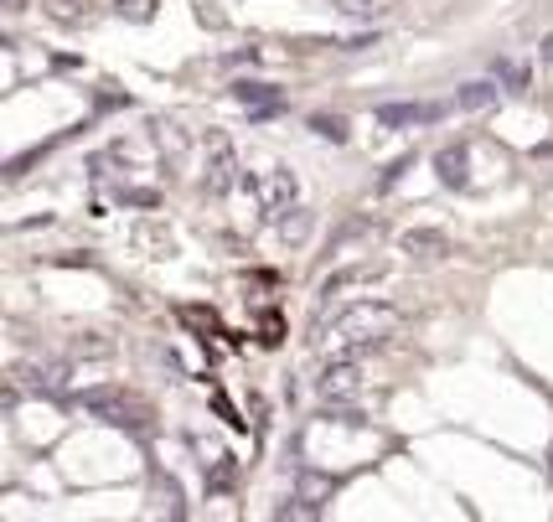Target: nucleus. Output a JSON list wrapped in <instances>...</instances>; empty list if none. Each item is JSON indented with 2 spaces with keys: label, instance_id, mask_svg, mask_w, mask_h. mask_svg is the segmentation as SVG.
<instances>
[{
  "label": "nucleus",
  "instance_id": "6e6552de",
  "mask_svg": "<svg viewBox=\"0 0 553 522\" xmlns=\"http://www.w3.org/2000/svg\"><path fill=\"white\" fill-rule=\"evenodd\" d=\"M68 378H73L68 362H26L21 367V383L37 393H68Z\"/></svg>",
  "mask_w": 553,
  "mask_h": 522
},
{
  "label": "nucleus",
  "instance_id": "9b49d317",
  "mask_svg": "<svg viewBox=\"0 0 553 522\" xmlns=\"http://www.w3.org/2000/svg\"><path fill=\"white\" fill-rule=\"evenodd\" d=\"M42 16L63 21V26H83L88 16H94V0H37Z\"/></svg>",
  "mask_w": 553,
  "mask_h": 522
},
{
  "label": "nucleus",
  "instance_id": "0eeeda50",
  "mask_svg": "<svg viewBox=\"0 0 553 522\" xmlns=\"http://www.w3.org/2000/svg\"><path fill=\"white\" fill-rule=\"evenodd\" d=\"M373 280H383V264H352V269H336V274H326L321 280V305H331V295H347V290H357V285H373Z\"/></svg>",
  "mask_w": 553,
  "mask_h": 522
},
{
  "label": "nucleus",
  "instance_id": "423d86ee",
  "mask_svg": "<svg viewBox=\"0 0 553 522\" xmlns=\"http://www.w3.org/2000/svg\"><path fill=\"white\" fill-rule=\"evenodd\" d=\"M83 409H94V414H99V419H109V424L145 429V414L130 404V398H119V393H83Z\"/></svg>",
  "mask_w": 553,
  "mask_h": 522
},
{
  "label": "nucleus",
  "instance_id": "f8f14e48",
  "mask_svg": "<svg viewBox=\"0 0 553 522\" xmlns=\"http://www.w3.org/2000/svg\"><path fill=\"white\" fill-rule=\"evenodd\" d=\"M440 181L445 187H466V150H440Z\"/></svg>",
  "mask_w": 553,
  "mask_h": 522
},
{
  "label": "nucleus",
  "instance_id": "dca6fc26",
  "mask_svg": "<svg viewBox=\"0 0 553 522\" xmlns=\"http://www.w3.org/2000/svg\"><path fill=\"white\" fill-rule=\"evenodd\" d=\"M114 11L130 16V21H150L156 16V0H114Z\"/></svg>",
  "mask_w": 553,
  "mask_h": 522
},
{
  "label": "nucleus",
  "instance_id": "4468645a",
  "mask_svg": "<svg viewBox=\"0 0 553 522\" xmlns=\"http://www.w3.org/2000/svg\"><path fill=\"white\" fill-rule=\"evenodd\" d=\"M455 104L460 109H486V104H497V88H491V83H466L455 94Z\"/></svg>",
  "mask_w": 553,
  "mask_h": 522
},
{
  "label": "nucleus",
  "instance_id": "f257e3e1",
  "mask_svg": "<svg viewBox=\"0 0 553 522\" xmlns=\"http://www.w3.org/2000/svg\"><path fill=\"white\" fill-rule=\"evenodd\" d=\"M404 326V311L388 300H357L347 305V311H336V316H316L311 326V342L326 352V362H362L373 347H383L388 336Z\"/></svg>",
  "mask_w": 553,
  "mask_h": 522
},
{
  "label": "nucleus",
  "instance_id": "9d476101",
  "mask_svg": "<svg viewBox=\"0 0 553 522\" xmlns=\"http://www.w3.org/2000/svg\"><path fill=\"white\" fill-rule=\"evenodd\" d=\"M404 254H414V259H445L450 254V238L445 233H429V228L404 233Z\"/></svg>",
  "mask_w": 553,
  "mask_h": 522
},
{
  "label": "nucleus",
  "instance_id": "20e7f679",
  "mask_svg": "<svg viewBox=\"0 0 553 522\" xmlns=\"http://www.w3.org/2000/svg\"><path fill=\"white\" fill-rule=\"evenodd\" d=\"M367 378L357 362H326V373L316 378V393L326 398V404H352V398H362Z\"/></svg>",
  "mask_w": 553,
  "mask_h": 522
},
{
  "label": "nucleus",
  "instance_id": "1a4fd4ad",
  "mask_svg": "<svg viewBox=\"0 0 553 522\" xmlns=\"http://www.w3.org/2000/svg\"><path fill=\"white\" fill-rule=\"evenodd\" d=\"M156 145H161V156H166V171H176L181 161H187V150H192V140H187V130L176 125V119H156Z\"/></svg>",
  "mask_w": 553,
  "mask_h": 522
},
{
  "label": "nucleus",
  "instance_id": "7ed1b4c3",
  "mask_svg": "<svg viewBox=\"0 0 553 522\" xmlns=\"http://www.w3.org/2000/svg\"><path fill=\"white\" fill-rule=\"evenodd\" d=\"M254 192H259V202H264V212L269 218H285V212H295V171H285V166H269L264 176H254Z\"/></svg>",
  "mask_w": 553,
  "mask_h": 522
},
{
  "label": "nucleus",
  "instance_id": "f3484780",
  "mask_svg": "<svg viewBox=\"0 0 553 522\" xmlns=\"http://www.w3.org/2000/svg\"><path fill=\"white\" fill-rule=\"evenodd\" d=\"M311 130H316L321 140H347V125H342V119H326V114L311 119Z\"/></svg>",
  "mask_w": 553,
  "mask_h": 522
},
{
  "label": "nucleus",
  "instance_id": "ddd939ff",
  "mask_svg": "<svg viewBox=\"0 0 553 522\" xmlns=\"http://www.w3.org/2000/svg\"><path fill=\"white\" fill-rule=\"evenodd\" d=\"M336 11H342V16L373 21V16H388V11H393V0H336Z\"/></svg>",
  "mask_w": 553,
  "mask_h": 522
},
{
  "label": "nucleus",
  "instance_id": "a211bd4d",
  "mask_svg": "<svg viewBox=\"0 0 553 522\" xmlns=\"http://www.w3.org/2000/svg\"><path fill=\"white\" fill-rule=\"evenodd\" d=\"M543 52H548V57H553V37H548V47H543Z\"/></svg>",
  "mask_w": 553,
  "mask_h": 522
},
{
  "label": "nucleus",
  "instance_id": "2eb2a0df",
  "mask_svg": "<svg viewBox=\"0 0 553 522\" xmlns=\"http://www.w3.org/2000/svg\"><path fill=\"white\" fill-rule=\"evenodd\" d=\"M233 99H238V104H274V88H269V83H238Z\"/></svg>",
  "mask_w": 553,
  "mask_h": 522
},
{
  "label": "nucleus",
  "instance_id": "39448f33",
  "mask_svg": "<svg viewBox=\"0 0 553 522\" xmlns=\"http://www.w3.org/2000/svg\"><path fill=\"white\" fill-rule=\"evenodd\" d=\"M455 104H378L373 119L383 130H419V125H435V119H445Z\"/></svg>",
  "mask_w": 553,
  "mask_h": 522
},
{
  "label": "nucleus",
  "instance_id": "f03ea898",
  "mask_svg": "<svg viewBox=\"0 0 553 522\" xmlns=\"http://www.w3.org/2000/svg\"><path fill=\"white\" fill-rule=\"evenodd\" d=\"M238 181H243V161H238V150L223 130H212L207 135V171H202V187L207 197H228L238 192Z\"/></svg>",
  "mask_w": 553,
  "mask_h": 522
}]
</instances>
